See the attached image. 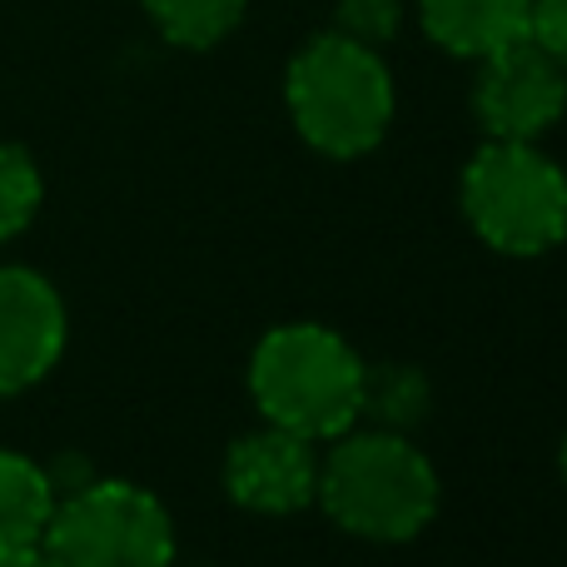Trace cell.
I'll list each match as a JSON object with an SVG mask.
<instances>
[{"label": "cell", "instance_id": "6da1fadb", "mask_svg": "<svg viewBox=\"0 0 567 567\" xmlns=\"http://www.w3.org/2000/svg\"><path fill=\"white\" fill-rule=\"evenodd\" d=\"M439 473L409 433L363 429L339 433L319 458V503L343 533L369 543H409L439 513Z\"/></svg>", "mask_w": 567, "mask_h": 567}, {"label": "cell", "instance_id": "7a4b0ae2", "mask_svg": "<svg viewBox=\"0 0 567 567\" xmlns=\"http://www.w3.org/2000/svg\"><path fill=\"white\" fill-rule=\"evenodd\" d=\"M363 369L369 363L329 323H279L249 359V393L265 423L323 443L363 419Z\"/></svg>", "mask_w": 567, "mask_h": 567}, {"label": "cell", "instance_id": "3957f363", "mask_svg": "<svg viewBox=\"0 0 567 567\" xmlns=\"http://www.w3.org/2000/svg\"><path fill=\"white\" fill-rule=\"evenodd\" d=\"M284 105L309 150L329 159H359L379 150L393 125V75L379 50L323 30L289 60Z\"/></svg>", "mask_w": 567, "mask_h": 567}, {"label": "cell", "instance_id": "277c9868", "mask_svg": "<svg viewBox=\"0 0 567 567\" xmlns=\"http://www.w3.org/2000/svg\"><path fill=\"white\" fill-rule=\"evenodd\" d=\"M458 189L473 235L498 255L538 259L567 239V175L533 140H488Z\"/></svg>", "mask_w": 567, "mask_h": 567}, {"label": "cell", "instance_id": "5b68a950", "mask_svg": "<svg viewBox=\"0 0 567 567\" xmlns=\"http://www.w3.org/2000/svg\"><path fill=\"white\" fill-rule=\"evenodd\" d=\"M50 567H169L175 523L150 488L125 478H90L65 493L40 533Z\"/></svg>", "mask_w": 567, "mask_h": 567}, {"label": "cell", "instance_id": "8992f818", "mask_svg": "<svg viewBox=\"0 0 567 567\" xmlns=\"http://www.w3.org/2000/svg\"><path fill=\"white\" fill-rule=\"evenodd\" d=\"M473 110L488 140H538L567 110V70L533 35L478 60Z\"/></svg>", "mask_w": 567, "mask_h": 567}, {"label": "cell", "instance_id": "52a82bcc", "mask_svg": "<svg viewBox=\"0 0 567 567\" xmlns=\"http://www.w3.org/2000/svg\"><path fill=\"white\" fill-rule=\"evenodd\" d=\"M65 299L45 275L0 265V399L25 393L65 353Z\"/></svg>", "mask_w": 567, "mask_h": 567}, {"label": "cell", "instance_id": "ba28073f", "mask_svg": "<svg viewBox=\"0 0 567 567\" xmlns=\"http://www.w3.org/2000/svg\"><path fill=\"white\" fill-rule=\"evenodd\" d=\"M225 488L245 513H265V518L303 513L319 493V453L299 433L265 423L229 449Z\"/></svg>", "mask_w": 567, "mask_h": 567}, {"label": "cell", "instance_id": "9c48e42d", "mask_svg": "<svg viewBox=\"0 0 567 567\" xmlns=\"http://www.w3.org/2000/svg\"><path fill=\"white\" fill-rule=\"evenodd\" d=\"M423 35L458 60H483L533 35V0H419Z\"/></svg>", "mask_w": 567, "mask_h": 567}, {"label": "cell", "instance_id": "30bf717a", "mask_svg": "<svg viewBox=\"0 0 567 567\" xmlns=\"http://www.w3.org/2000/svg\"><path fill=\"white\" fill-rule=\"evenodd\" d=\"M55 503L60 498L50 488V473L35 458H25L16 449H0V548L40 543Z\"/></svg>", "mask_w": 567, "mask_h": 567}, {"label": "cell", "instance_id": "8fae6325", "mask_svg": "<svg viewBox=\"0 0 567 567\" xmlns=\"http://www.w3.org/2000/svg\"><path fill=\"white\" fill-rule=\"evenodd\" d=\"M249 0H145L155 30L179 50H215L245 20Z\"/></svg>", "mask_w": 567, "mask_h": 567}, {"label": "cell", "instance_id": "7c38bea8", "mask_svg": "<svg viewBox=\"0 0 567 567\" xmlns=\"http://www.w3.org/2000/svg\"><path fill=\"white\" fill-rule=\"evenodd\" d=\"M363 413H369L379 429L409 433L413 423L429 413V379L409 363H379V369H363Z\"/></svg>", "mask_w": 567, "mask_h": 567}, {"label": "cell", "instance_id": "4fadbf2b", "mask_svg": "<svg viewBox=\"0 0 567 567\" xmlns=\"http://www.w3.org/2000/svg\"><path fill=\"white\" fill-rule=\"evenodd\" d=\"M40 199H45V179H40V165L30 159V150L0 145V245L16 239L35 219Z\"/></svg>", "mask_w": 567, "mask_h": 567}, {"label": "cell", "instance_id": "5bb4252c", "mask_svg": "<svg viewBox=\"0 0 567 567\" xmlns=\"http://www.w3.org/2000/svg\"><path fill=\"white\" fill-rule=\"evenodd\" d=\"M399 25H403V0H339V10H333V30L369 50L389 45L399 35Z\"/></svg>", "mask_w": 567, "mask_h": 567}, {"label": "cell", "instance_id": "9a60e30c", "mask_svg": "<svg viewBox=\"0 0 567 567\" xmlns=\"http://www.w3.org/2000/svg\"><path fill=\"white\" fill-rule=\"evenodd\" d=\"M533 40L567 70V0H533Z\"/></svg>", "mask_w": 567, "mask_h": 567}, {"label": "cell", "instance_id": "2e32d148", "mask_svg": "<svg viewBox=\"0 0 567 567\" xmlns=\"http://www.w3.org/2000/svg\"><path fill=\"white\" fill-rule=\"evenodd\" d=\"M0 567H50L40 543H25V548H0Z\"/></svg>", "mask_w": 567, "mask_h": 567}, {"label": "cell", "instance_id": "e0dca14e", "mask_svg": "<svg viewBox=\"0 0 567 567\" xmlns=\"http://www.w3.org/2000/svg\"><path fill=\"white\" fill-rule=\"evenodd\" d=\"M558 468H563V483H567V433H563V453H558Z\"/></svg>", "mask_w": 567, "mask_h": 567}]
</instances>
